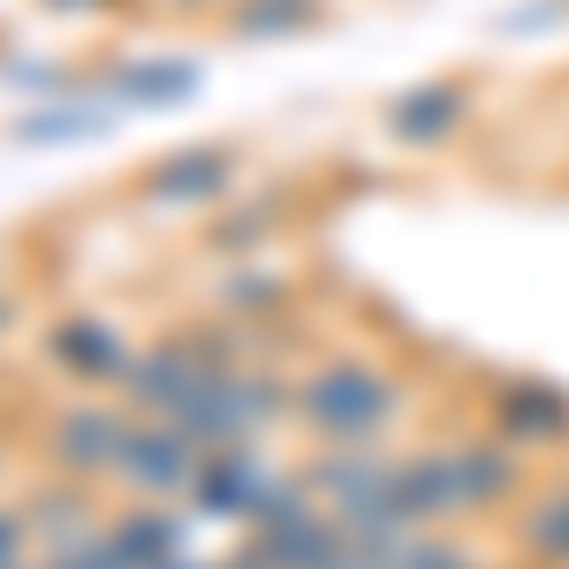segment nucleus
Masks as SVG:
<instances>
[{
	"label": "nucleus",
	"instance_id": "13",
	"mask_svg": "<svg viewBox=\"0 0 569 569\" xmlns=\"http://www.w3.org/2000/svg\"><path fill=\"white\" fill-rule=\"evenodd\" d=\"M206 91V61L198 53H130L107 69V99L114 107H137V114H168V107H190Z\"/></svg>",
	"mask_w": 569,
	"mask_h": 569
},
{
	"label": "nucleus",
	"instance_id": "8",
	"mask_svg": "<svg viewBox=\"0 0 569 569\" xmlns=\"http://www.w3.org/2000/svg\"><path fill=\"white\" fill-rule=\"evenodd\" d=\"M273 486H281V471L266 463V448L259 440H236V448H206L198 456L182 509L206 517V525H251V509H259Z\"/></svg>",
	"mask_w": 569,
	"mask_h": 569
},
{
	"label": "nucleus",
	"instance_id": "20",
	"mask_svg": "<svg viewBox=\"0 0 569 569\" xmlns=\"http://www.w3.org/2000/svg\"><path fill=\"white\" fill-rule=\"evenodd\" d=\"M31 555H39V531H31L23 493H0V569H23Z\"/></svg>",
	"mask_w": 569,
	"mask_h": 569
},
{
	"label": "nucleus",
	"instance_id": "16",
	"mask_svg": "<svg viewBox=\"0 0 569 569\" xmlns=\"http://www.w3.org/2000/svg\"><path fill=\"white\" fill-rule=\"evenodd\" d=\"M281 220H289V206H281L273 190H259V198H228V206H213V213L198 220V251H206V259H228V266L259 259Z\"/></svg>",
	"mask_w": 569,
	"mask_h": 569
},
{
	"label": "nucleus",
	"instance_id": "14",
	"mask_svg": "<svg viewBox=\"0 0 569 569\" xmlns=\"http://www.w3.org/2000/svg\"><path fill=\"white\" fill-rule=\"evenodd\" d=\"M289 305H297V273H289V266H273L266 251L213 273V311H220V319L273 327V319H289Z\"/></svg>",
	"mask_w": 569,
	"mask_h": 569
},
{
	"label": "nucleus",
	"instance_id": "18",
	"mask_svg": "<svg viewBox=\"0 0 569 569\" xmlns=\"http://www.w3.org/2000/svg\"><path fill=\"white\" fill-rule=\"evenodd\" d=\"M107 122H114V99H53V107H39V114H23L8 137L39 152V144H77V137H99Z\"/></svg>",
	"mask_w": 569,
	"mask_h": 569
},
{
	"label": "nucleus",
	"instance_id": "22",
	"mask_svg": "<svg viewBox=\"0 0 569 569\" xmlns=\"http://www.w3.org/2000/svg\"><path fill=\"white\" fill-rule=\"evenodd\" d=\"M23 319H31V305H23V289H8V281H0V350L16 342V327H23Z\"/></svg>",
	"mask_w": 569,
	"mask_h": 569
},
{
	"label": "nucleus",
	"instance_id": "3",
	"mask_svg": "<svg viewBox=\"0 0 569 569\" xmlns=\"http://www.w3.org/2000/svg\"><path fill=\"white\" fill-rule=\"evenodd\" d=\"M236 182H243L236 137H206V144H176V152L144 160L130 176V198L137 213H213L236 198Z\"/></svg>",
	"mask_w": 569,
	"mask_h": 569
},
{
	"label": "nucleus",
	"instance_id": "12",
	"mask_svg": "<svg viewBox=\"0 0 569 569\" xmlns=\"http://www.w3.org/2000/svg\"><path fill=\"white\" fill-rule=\"evenodd\" d=\"M107 555L122 569H168L176 555H190V509H176V501L107 509Z\"/></svg>",
	"mask_w": 569,
	"mask_h": 569
},
{
	"label": "nucleus",
	"instance_id": "1",
	"mask_svg": "<svg viewBox=\"0 0 569 569\" xmlns=\"http://www.w3.org/2000/svg\"><path fill=\"white\" fill-rule=\"evenodd\" d=\"M410 402H418V380L388 350L342 342V350H319L311 365H297V433H311L319 448L395 440Z\"/></svg>",
	"mask_w": 569,
	"mask_h": 569
},
{
	"label": "nucleus",
	"instance_id": "7",
	"mask_svg": "<svg viewBox=\"0 0 569 569\" xmlns=\"http://www.w3.org/2000/svg\"><path fill=\"white\" fill-rule=\"evenodd\" d=\"M448 456H456V479H463V517H471V531L493 525V517H509L531 486H539L531 456L509 448L493 426H456V433H448Z\"/></svg>",
	"mask_w": 569,
	"mask_h": 569
},
{
	"label": "nucleus",
	"instance_id": "10",
	"mask_svg": "<svg viewBox=\"0 0 569 569\" xmlns=\"http://www.w3.org/2000/svg\"><path fill=\"white\" fill-rule=\"evenodd\" d=\"M198 456H206V448H190L168 418H137L130 440H122V463H114V486H122L130 501H182Z\"/></svg>",
	"mask_w": 569,
	"mask_h": 569
},
{
	"label": "nucleus",
	"instance_id": "19",
	"mask_svg": "<svg viewBox=\"0 0 569 569\" xmlns=\"http://www.w3.org/2000/svg\"><path fill=\"white\" fill-rule=\"evenodd\" d=\"M388 569H493L471 531H410V547Z\"/></svg>",
	"mask_w": 569,
	"mask_h": 569
},
{
	"label": "nucleus",
	"instance_id": "11",
	"mask_svg": "<svg viewBox=\"0 0 569 569\" xmlns=\"http://www.w3.org/2000/svg\"><path fill=\"white\" fill-rule=\"evenodd\" d=\"M501 531H509V555L525 569H569V463L531 486L501 517Z\"/></svg>",
	"mask_w": 569,
	"mask_h": 569
},
{
	"label": "nucleus",
	"instance_id": "26",
	"mask_svg": "<svg viewBox=\"0 0 569 569\" xmlns=\"http://www.w3.org/2000/svg\"><path fill=\"white\" fill-rule=\"evenodd\" d=\"M335 569H388V562H372V555H350V562H335Z\"/></svg>",
	"mask_w": 569,
	"mask_h": 569
},
{
	"label": "nucleus",
	"instance_id": "17",
	"mask_svg": "<svg viewBox=\"0 0 569 569\" xmlns=\"http://www.w3.org/2000/svg\"><path fill=\"white\" fill-rule=\"evenodd\" d=\"M335 23V0H228L220 31L243 46H281V39H311Z\"/></svg>",
	"mask_w": 569,
	"mask_h": 569
},
{
	"label": "nucleus",
	"instance_id": "15",
	"mask_svg": "<svg viewBox=\"0 0 569 569\" xmlns=\"http://www.w3.org/2000/svg\"><path fill=\"white\" fill-rule=\"evenodd\" d=\"M23 509H31V531H39V555L46 547H77V539H91V531L107 525L99 486L53 479V471H39V479L23 486Z\"/></svg>",
	"mask_w": 569,
	"mask_h": 569
},
{
	"label": "nucleus",
	"instance_id": "24",
	"mask_svg": "<svg viewBox=\"0 0 569 569\" xmlns=\"http://www.w3.org/2000/svg\"><path fill=\"white\" fill-rule=\"evenodd\" d=\"M152 8H176V16H228V0H152Z\"/></svg>",
	"mask_w": 569,
	"mask_h": 569
},
{
	"label": "nucleus",
	"instance_id": "6",
	"mask_svg": "<svg viewBox=\"0 0 569 569\" xmlns=\"http://www.w3.org/2000/svg\"><path fill=\"white\" fill-rule=\"evenodd\" d=\"M479 426H493L509 448H525L531 463L562 456L569 448V388L547 380V372H493L479 395Z\"/></svg>",
	"mask_w": 569,
	"mask_h": 569
},
{
	"label": "nucleus",
	"instance_id": "28",
	"mask_svg": "<svg viewBox=\"0 0 569 569\" xmlns=\"http://www.w3.org/2000/svg\"><path fill=\"white\" fill-rule=\"evenodd\" d=\"M501 569H525V562H501Z\"/></svg>",
	"mask_w": 569,
	"mask_h": 569
},
{
	"label": "nucleus",
	"instance_id": "5",
	"mask_svg": "<svg viewBox=\"0 0 569 569\" xmlns=\"http://www.w3.org/2000/svg\"><path fill=\"white\" fill-rule=\"evenodd\" d=\"M479 122V77L471 69H440V77H418V84H402L380 107V137H388L395 152H440V144H456V137Z\"/></svg>",
	"mask_w": 569,
	"mask_h": 569
},
{
	"label": "nucleus",
	"instance_id": "2",
	"mask_svg": "<svg viewBox=\"0 0 569 569\" xmlns=\"http://www.w3.org/2000/svg\"><path fill=\"white\" fill-rule=\"evenodd\" d=\"M130 426H137V418L114 402V395L69 388L61 402H46L39 418H31V456H39V471H53V479L114 486V463H122Z\"/></svg>",
	"mask_w": 569,
	"mask_h": 569
},
{
	"label": "nucleus",
	"instance_id": "23",
	"mask_svg": "<svg viewBox=\"0 0 569 569\" xmlns=\"http://www.w3.org/2000/svg\"><path fill=\"white\" fill-rule=\"evenodd\" d=\"M53 16H107V8H130V0H39Z\"/></svg>",
	"mask_w": 569,
	"mask_h": 569
},
{
	"label": "nucleus",
	"instance_id": "21",
	"mask_svg": "<svg viewBox=\"0 0 569 569\" xmlns=\"http://www.w3.org/2000/svg\"><path fill=\"white\" fill-rule=\"evenodd\" d=\"M569 23V0H525V8H509V39H539V31H562Z\"/></svg>",
	"mask_w": 569,
	"mask_h": 569
},
{
	"label": "nucleus",
	"instance_id": "9",
	"mask_svg": "<svg viewBox=\"0 0 569 569\" xmlns=\"http://www.w3.org/2000/svg\"><path fill=\"white\" fill-rule=\"evenodd\" d=\"M206 372H198V350H190V335L182 327H160V335H144L137 357L122 365V380H114V402L130 410V418H168L182 395L198 388Z\"/></svg>",
	"mask_w": 569,
	"mask_h": 569
},
{
	"label": "nucleus",
	"instance_id": "25",
	"mask_svg": "<svg viewBox=\"0 0 569 569\" xmlns=\"http://www.w3.org/2000/svg\"><path fill=\"white\" fill-rule=\"evenodd\" d=\"M168 569H220V562H206V555H176Z\"/></svg>",
	"mask_w": 569,
	"mask_h": 569
},
{
	"label": "nucleus",
	"instance_id": "27",
	"mask_svg": "<svg viewBox=\"0 0 569 569\" xmlns=\"http://www.w3.org/2000/svg\"><path fill=\"white\" fill-rule=\"evenodd\" d=\"M0 471H8V448H0Z\"/></svg>",
	"mask_w": 569,
	"mask_h": 569
},
{
	"label": "nucleus",
	"instance_id": "4",
	"mask_svg": "<svg viewBox=\"0 0 569 569\" xmlns=\"http://www.w3.org/2000/svg\"><path fill=\"white\" fill-rule=\"evenodd\" d=\"M39 357H46L53 380H69V388H84V395H114L122 365L137 357V335L114 311L77 305V311H53L39 327Z\"/></svg>",
	"mask_w": 569,
	"mask_h": 569
}]
</instances>
